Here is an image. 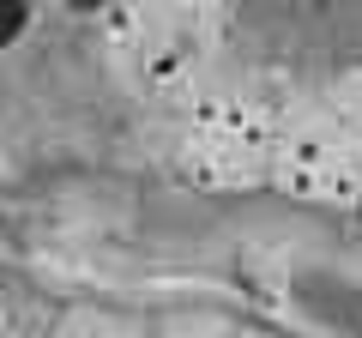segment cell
<instances>
[{"label":"cell","mask_w":362,"mask_h":338,"mask_svg":"<svg viewBox=\"0 0 362 338\" xmlns=\"http://www.w3.org/2000/svg\"><path fill=\"white\" fill-rule=\"evenodd\" d=\"M25 30V6H0V42H13Z\"/></svg>","instance_id":"obj_1"}]
</instances>
